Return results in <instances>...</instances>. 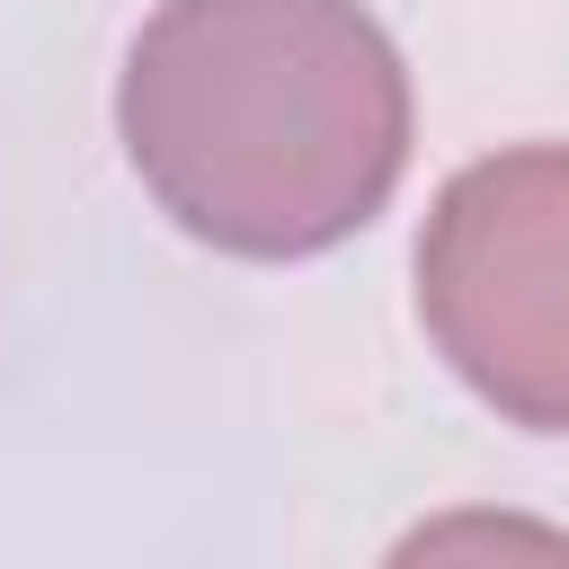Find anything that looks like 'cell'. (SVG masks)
<instances>
[{"instance_id":"cell-1","label":"cell","mask_w":569,"mask_h":569,"mask_svg":"<svg viewBox=\"0 0 569 569\" xmlns=\"http://www.w3.org/2000/svg\"><path fill=\"white\" fill-rule=\"evenodd\" d=\"M142 187L231 258L347 240L409 160V80L356 0H160L116 89Z\"/></svg>"},{"instance_id":"cell-2","label":"cell","mask_w":569,"mask_h":569,"mask_svg":"<svg viewBox=\"0 0 569 569\" xmlns=\"http://www.w3.org/2000/svg\"><path fill=\"white\" fill-rule=\"evenodd\" d=\"M418 311L489 409L569 427V151H498L436 196Z\"/></svg>"},{"instance_id":"cell-3","label":"cell","mask_w":569,"mask_h":569,"mask_svg":"<svg viewBox=\"0 0 569 569\" xmlns=\"http://www.w3.org/2000/svg\"><path fill=\"white\" fill-rule=\"evenodd\" d=\"M382 569H569V533H551V525H533V516L462 507V516L418 525Z\"/></svg>"}]
</instances>
